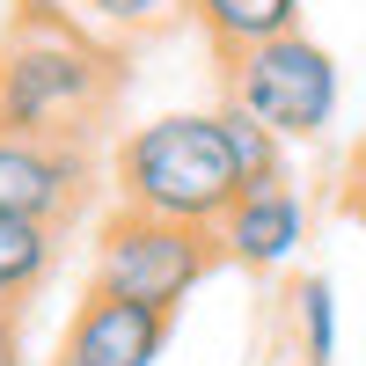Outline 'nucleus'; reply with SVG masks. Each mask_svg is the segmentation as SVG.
I'll return each mask as SVG.
<instances>
[{"mask_svg": "<svg viewBox=\"0 0 366 366\" xmlns=\"http://www.w3.org/2000/svg\"><path fill=\"white\" fill-rule=\"evenodd\" d=\"M191 29L227 66V59L286 37V29H300V0H191Z\"/></svg>", "mask_w": 366, "mask_h": 366, "instance_id": "9", "label": "nucleus"}, {"mask_svg": "<svg viewBox=\"0 0 366 366\" xmlns=\"http://www.w3.org/2000/svg\"><path fill=\"white\" fill-rule=\"evenodd\" d=\"M22 15H59L88 29L96 44H139V37L191 22V0H22Z\"/></svg>", "mask_w": 366, "mask_h": 366, "instance_id": "8", "label": "nucleus"}, {"mask_svg": "<svg viewBox=\"0 0 366 366\" xmlns=\"http://www.w3.org/2000/svg\"><path fill=\"white\" fill-rule=\"evenodd\" d=\"M162 345H169V315L162 308L88 286L81 308L66 315V337H59L51 366H154Z\"/></svg>", "mask_w": 366, "mask_h": 366, "instance_id": "6", "label": "nucleus"}, {"mask_svg": "<svg viewBox=\"0 0 366 366\" xmlns=\"http://www.w3.org/2000/svg\"><path fill=\"white\" fill-rule=\"evenodd\" d=\"M0 366H29V337H22V308H0Z\"/></svg>", "mask_w": 366, "mask_h": 366, "instance_id": "13", "label": "nucleus"}, {"mask_svg": "<svg viewBox=\"0 0 366 366\" xmlns=\"http://www.w3.org/2000/svg\"><path fill=\"white\" fill-rule=\"evenodd\" d=\"M220 117H227V147H234V162H242V183H286V139L271 132V125H257L249 110H234V103H220Z\"/></svg>", "mask_w": 366, "mask_h": 366, "instance_id": "12", "label": "nucleus"}, {"mask_svg": "<svg viewBox=\"0 0 366 366\" xmlns=\"http://www.w3.org/2000/svg\"><path fill=\"white\" fill-rule=\"evenodd\" d=\"M212 234H220V257L234 271H286L308 242V198L293 183H257L234 198V212Z\"/></svg>", "mask_w": 366, "mask_h": 366, "instance_id": "7", "label": "nucleus"}, {"mask_svg": "<svg viewBox=\"0 0 366 366\" xmlns=\"http://www.w3.org/2000/svg\"><path fill=\"white\" fill-rule=\"evenodd\" d=\"M110 191L117 205L154 212V220L220 227L249 183H242L220 110H162L110 147Z\"/></svg>", "mask_w": 366, "mask_h": 366, "instance_id": "1", "label": "nucleus"}, {"mask_svg": "<svg viewBox=\"0 0 366 366\" xmlns=\"http://www.w3.org/2000/svg\"><path fill=\"white\" fill-rule=\"evenodd\" d=\"M212 264H227L212 227L154 220V212H132V205H117L96 227V242H88V286L147 300V308H162V315H176L183 300L212 279Z\"/></svg>", "mask_w": 366, "mask_h": 366, "instance_id": "3", "label": "nucleus"}, {"mask_svg": "<svg viewBox=\"0 0 366 366\" xmlns=\"http://www.w3.org/2000/svg\"><path fill=\"white\" fill-rule=\"evenodd\" d=\"M59 271V234L0 212V308H29Z\"/></svg>", "mask_w": 366, "mask_h": 366, "instance_id": "10", "label": "nucleus"}, {"mask_svg": "<svg viewBox=\"0 0 366 366\" xmlns=\"http://www.w3.org/2000/svg\"><path fill=\"white\" fill-rule=\"evenodd\" d=\"M220 103L249 110L257 125H271L286 147H315L337 125L345 74H337V59H330V44H315L308 29H286V37L227 59V96Z\"/></svg>", "mask_w": 366, "mask_h": 366, "instance_id": "4", "label": "nucleus"}, {"mask_svg": "<svg viewBox=\"0 0 366 366\" xmlns=\"http://www.w3.org/2000/svg\"><path fill=\"white\" fill-rule=\"evenodd\" d=\"M88 191H96V154H88V139L0 132V212H8V220L66 234L81 220Z\"/></svg>", "mask_w": 366, "mask_h": 366, "instance_id": "5", "label": "nucleus"}, {"mask_svg": "<svg viewBox=\"0 0 366 366\" xmlns=\"http://www.w3.org/2000/svg\"><path fill=\"white\" fill-rule=\"evenodd\" d=\"M117 96V59L59 15H15L0 37V132L88 139Z\"/></svg>", "mask_w": 366, "mask_h": 366, "instance_id": "2", "label": "nucleus"}, {"mask_svg": "<svg viewBox=\"0 0 366 366\" xmlns=\"http://www.w3.org/2000/svg\"><path fill=\"white\" fill-rule=\"evenodd\" d=\"M293 337H300V366H330L337 359V293L322 271H308L293 293Z\"/></svg>", "mask_w": 366, "mask_h": 366, "instance_id": "11", "label": "nucleus"}]
</instances>
